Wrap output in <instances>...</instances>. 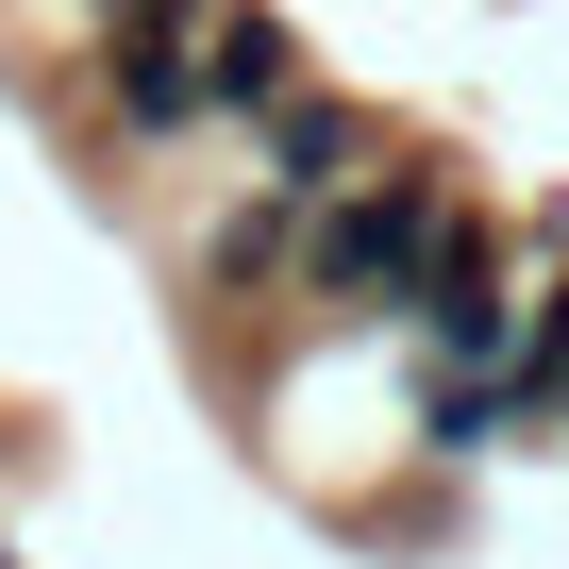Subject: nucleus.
I'll return each instance as SVG.
<instances>
[{
	"label": "nucleus",
	"mask_w": 569,
	"mask_h": 569,
	"mask_svg": "<svg viewBox=\"0 0 569 569\" xmlns=\"http://www.w3.org/2000/svg\"><path fill=\"white\" fill-rule=\"evenodd\" d=\"M452 184L436 168H386V184H352L336 218H302V284H319V302H402V284L452 251Z\"/></svg>",
	"instance_id": "obj_1"
},
{
	"label": "nucleus",
	"mask_w": 569,
	"mask_h": 569,
	"mask_svg": "<svg viewBox=\"0 0 569 569\" xmlns=\"http://www.w3.org/2000/svg\"><path fill=\"white\" fill-rule=\"evenodd\" d=\"M519 336H536V319H519L502 234H486V218H452V251L419 268V369H502V386H519Z\"/></svg>",
	"instance_id": "obj_2"
},
{
	"label": "nucleus",
	"mask_w": 569,
	"mask_h": 569,
	"mask_svg": "<svg viewBox=\"0 0 569 569\" xmlns=\"http://www.w3.org/2000/svg\"><path fill=\"white\" fill-rule=\"evenodd\" d=\"M251 151H268V201H284V218H336L352 184H386V134H369V101H336V84H302Z\"/></svg>",
	"instance_id": "obj_3"
},
{
	"label": "nucleus",
	"mask_w": 569,
	"mask_h": 569,
	"mask_svg": "<svg viewBox=\"0 0 569 569\" xmlns=\"http://www.w3.org/2000/svg\"><path fill=\"white\" fill-rule=\"evenodd\" d=\"M101 101L134 118V134H184L218 84H201V18H118L101 34Z\"/></svg>",
	"instance_id": "obj_4"
},
{
	"label": "nucleus",
	"mask_w": 569,
	"mask_h": 569,
	"mask_svg": "<svg viewBox=\"0 0 569 569\" xmlns=\"http://www.w3.org/2000/svg\"><path fill=\"white\" fill-rule=\"evenodd\" d=\"M201 84H218V101H234V118L268 134V118H284V101H302L319 68H302V34H284V18H268V0H218V18H201Z\"/></svg>",
	"instance_id": "obj_5"
},
{
	"label": "nucleus",
	"mask_w": 569,
	"mask_h": 569,
	"mask_svg": "<svg viewBox=\"0 0 569 569\" xmlns=\"http://www.w3.org/2000/svg\"><path fill=\"white\" fill-rule=\"evenodd\" d=\"M502 419H519V386H502V369H419V452H452V469H469V452H502Z\"/></svg>",
	"instance_id": "obj_6"
},
{
	"label": "nucleus",
	"mask_w": 569,
	"mask_h": 569,
	"mask_svg": "<svg viewBox=\"0 0 569 569\" xmlns=\"http://www.w3.org/2000/svg\"><path fill=\"white\" fill-rule=\"evenodd\" d=\"M284 251H302V218H284V201H268V184H251V201H234V218H218V234H201V268H218V284H268V268H284Z\"/></svg>",
	"instance_id": "obj_7"
},
{
	"label": "nucleus",
	"mask_w": 569,
	"mask_h": 569,
	"mask_svg": "<svg viewBox=\"0 0 569 569\" xmlns=\"http://www.w3.org/2000/svg\"><path fill=\"white\" fill-rule=\"evenodd\" d=\"M101 18H184V0H101Z\"/></svg>",
	"instance_id": "obj_8"
},
{
	"label": "nucleus",
	"mask_w": 569,
	"mask_h": 569,
	"mask_svg": "<svg viewBox=\"0 0 569 569\" xmlns=\"http://www.w3.org/2000/svg\"><path fill=\"white\" fill-rule=\"evenodd\" d=\"M0 569H18V552H0Z\"/></svg>",
	"instance_id": "obj_9"
}]
</instances>
